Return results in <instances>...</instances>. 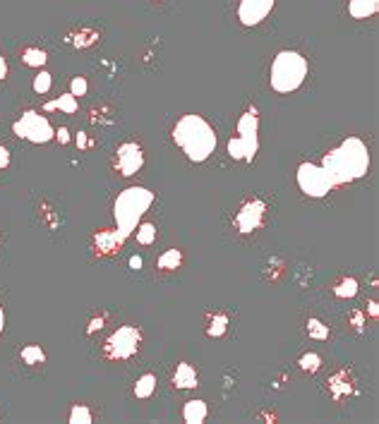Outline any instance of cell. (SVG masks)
<instances>
[{
    "label": "cell",
    "mask_w": 379,
    "mask_h": 424,
    "mask_svg": "<svg viewBox=\"0 0 379 424\" xmlns=\"http://www.w3.org/2000/svg\"><path fill=\"white\" fill-rule=\"evenodd\" d=\"M322 168L329 173L334 187H343V184L367 175V171H370V151H367L362 139L348 137L324 154Z\"/></svg>",
    "instance_id": "obj_1"
},
{
    "label": "cell",
    "mask_w": 379,
    "mask_h": 424,
    "mask_svg": "<svg viewBox=\"0 0 379 424\" xmlns=\"http://www.w3.org/2000/svg\"><path fill=\"white\" fill-rule=\"evenodd\" d=\"M173 141L194 163L207 161L216 149L214 127L202 116H183L173 127Z\"/></svg>",
    "instance_id": "obj_2"
},
{
    "label": "cell",
    "mask_w": 379,
    "mask_h": 424,
    "mask_svg": "<svg viewBox=\"0 0 379 424\" xmlns=\"http://www.w3.org/2000/svg\"><path fill=\"white\" fill-rule=\"evenodd\" d=\"M154 204V192H149L147 187H127L118 194L116 204H113V216H116L118 230L125 237L132 235V230L139 226L142 216L149 211V206Z\"/></svg>",
    "instance_id": "obj_3"
},
{
    "label": "cell",
    "mask_w": 379,
    "mask_h": 424,
    "mask_svg": "<svg viewBox=\"0 0 379 424\" xmlns=\"http://www.w3.org/2000/svg\"><path fill=\"white\" fill-rule=\"evenodd\" d=\"M307 77V61L295 51H281L272 63V89L279 94H291Z\"/></svg>",
    "instance_id": "obj_4"
},
{
    "label": "cell",
    "mask_w": 379,
    "mask_h": 424,
    "mask_svg": "<svg viewBox=\"0 0 379 424\" xmlns=\"http://www.w3.org/2000/svg\"><path fill=\"white\" fill-rule=\"evenodd\" d=\"M259 116L254 108L245 111L238 120V132L235 137H231L229 141V156L233 161H252L259 151Z\"/></svg>",
    "instance_id": "obj_5"
},
{
    "label": "cell",
    "mask_w": 379,
    "mask_h": 424,
    "mask_svg": "<svg viewBox=\"0 0 379 424\" xmlns=\"http://www.w3.org/2000/svg\"><path fill=\"white\" fill-rule=\"evenodd\" d=\"M139 345H142V333L137 326H121L108 336L104 345V355L108 360H130L137 355Z\"/></svg>",
    "instance_id": "obj_6"
},
{
    "label": "cell",
    "mask_w": 379,
    "mask_h": 424,
    "mask_svg": "<svg viewBox=\"0 0 379 424\" xmlns=\"http://www.w3.org/2000/svg\"><path fill=\"white\" fill-rule=\"evenodd\" d=\"M13 132L22 139L34 141V144H46V141H51L56 137V129L51 127V123L36 111L22 113L13 125Z\"/></svg>",
    "instance_id": "obj_7"
},
{
    "label": "cell",
    "mask_w": 379,
    "mask_h": 424,
    "mask_svg": "<svg viewBox=\"0 0 379 424\" xmlns=\"http://www.w3.org/2000/svg\"><path fill=\"white\" fill-rule=\"evenodd\" d=\"M297 187L307 194V197H324L334 189V182L329 178V173L317 163H300L297 166Z\"/></svg>",
    "instance_id": "obj_8"
},
{
    "label": "cell",
    "mask_w": 379,
    "mask_h": 424,
    "mask_svg": "<svg viewBox=\"0 0 379 424\" xmlns=\"http://www.w3.org/2000/svg\"><path fill=\"white\" fill-rule=\"evenodd\" d=\"M144 166V154H142V146L134 144V141H125L123 146H118L116 151V171L121 173V175H134V173H139Z\"/></svg>",
    "instance_id": "obj_9"
},
{
    "label": "cell",
    "mask_w": 379,
    "mask_h": 424,
    "mask_svg": "<svg viewBox=\"0 0 379 424\" xmlns=\"http://www.w3.org/2000/svg\"><path fill=\"white\" fill-rule=\"evenodd\" d=\"M264 214H267V204L262 199H250L240 206V211L235 214V226L240 233H252L264 223Z\"/></svg>",
    "instance_id": "obj_10"
},
{
    "label": "cell",
    "mask_w": 379,
    "mask_h": 424,
    "mask_svg": "<svg viewBox=\"0 0 379 424\" xmlns=\"http://www.w3.org/2000/svg\"><path fill=\"white\" fill-rule=\"evenodd\" d=\"M272 8H274V0H240L238 17H240V22L245 26H254L262 19H267Z\"/></svg>",
    "instance_id": "obj_11"
},
{
    "label": "cell",
    "mask_w": 379,
    "mask_h": 424,
    "mask_svg": "<svg viewBox=\"0 0 379 424\" xmlns=\"http://www.w3.org/2000/svg\"><path fill=\"white\" fill-rule=\"evenodd\" d=\"M127 237L123 235L121 230H99L94 237V247L99 254H104V257H108V254H116L123 249V244H125Z\"/></svg>",
    "instance_id": "obj_12"
},
{
    "label": "cell",
    "mask_w": 379,
    "mask_h": 424,
    "mask_svg": "<svg viewBox=\"0 0 379 424\" xmlns=\"http://www.w3.org/2000/svg\"><path fill=\"white\" fill-rule=\"evenodd\" d=\"M173 386H176V388H183V391H190L197 386V372H194L192 364H187V362L178 364L176 374H173Z\"/></svg>",
    "instance_id": "obj_13"
},
{
    "label": "cell",
    "mask_w": 379,
    "mask_h": 424,
    "mask_svg": "<svg viewBox=\"0 0 379 424\" xmlns=\"http://www.w3.org/2000/svg\"><path fill=\"white\" fill-rule=\"evenodd\" d=\"M350 391H353V384H350V377L346 372H337L332 379H329V393H332L337 400L350 395Z\"/></svg>",
    "instance_id": "obj_14"
},
{
    "label": "cell",
    "mask_w": 379,
    "mask_h": 424,
    "mask_svg": "<svg viewBox=\"0 0 379 424\" xmlns=\"http://www.w3.org/2000/svg\"><path fill=\"white\" fill-rule=\"evenodd\" d=\"M377 10H379V0H350L348 3V13H350V17H355V19L372 17Z\"/></svg>",
    "instance_id": "obj_15"
},
{
    "label": "cell",
    "mask_w": 379,
    "mask_h": 424,
    "mask_svg": "<svg viewBox=\"0 0 379 424\" xmlns=\"http://www.w3.org/2000/svg\"><path fill=\"white\" fill-rule=\"evenodd\" d=\"M183 417L187 424H202L207 420V403L204 400H187L183 407Z\"/></svg>",
    "instance_id": "obj_16"
},
{
    "label": "cell",
    "mask_w": 379,
    "mask_h": 424,
    "mask_svg": "<svg viewBox=\"0 0 379 424\" xmlns=\"http://www.w3.org/2000/svg\"><path fill=\"white\" fill-rule=\"evenodd\" d=\"M79 103H77V96L72 94H63L61 99L56 101H48L46 106H43V111H63V113H77Z\"/></svg>",
    "instance_id": "obj_17"
},
{
    "label": "cell",
    "mask_w": 379,
    "mask_h": 424,
    "mask_svg": "<svg viewBox=\"0 0 379 424\" xmlns=\"http://www.w3.org/2000/svg\"><path fill=\"white\" fill-rule=\"evenodd\" d=\"M20 357H22V362L29 364V367H39V364L46 362V352H43L41 345H24Z\"/></svg>",
    "instance_id": "obj_18"
},
{
    "label": "cell",
    "mask_w": 379,
    "mask_h": 424,
    "mask_svg": "<svg viewBox=\"0 0 379 424\" xmlns=\"http://www.w3.org/2000/svg\"><path fill=\"white\" fill-rule=\"evenodd\" d=\"M156 391V377L154 374H142V377L137 379V384H134V395L137 398H151Z\"/></svg>",
    "instance_id": "obj_19"
},
{
    "label": "cell",
    "mask_w": 379,
    "mask_h": 424,
    "mask_svg": "<svg viewBox=\"0 0 379 424\" xmlns=\"http://www.w3.org/2000/svg\"><path fill=\"white\" fill-rule=\"evenodd\" d=\"M334 295L341 297V300L355 297V295H358V281H355V278H341L337 285H334Z\"/></svg>",
    "instance_id": "obj_20"
},
{
    "label": "cell",
    "mask_w": 379,
    "mask_h": 424,
    "mask_svg": "<svg viewBox=\"0 0 379 424\" xmlns=\"http://www.w3.org/2000/svg\"><path fill=\"white\" fill-rule=\"evenodd\" d=\"M183 264V254H180V249H169V252H164L159 257V269L161 271H176L178 266Z\"/></svg>",
    "instance_id": "obj_21"
},
{
    "label": "cell",
    "mask_w": 379,
    "mask_h": 424,
    "mask_svg": "<svg viewBox=\"0 0 379 424\" xmlns=\"http://www.w3.org/2000/svg\"><path fill=\"white\" fill-rule=\"evenodd\" d=\"M229 329V317L226 314H214L209 319V326H207V336L209 338H221Z\"/></svg>",
    "instance_id": "obj_22"
},
{
    "label": "cell",
    "mask_w": 379,
    "mask_h": 424,
    "mask_svg": "<svg viewBox=\"0 0 379 424\" xmlns=\"http://www.w3.org/2000/svg\"><path fill=\"white\" fill-rule=\"evenodd\" d=\"M305 331H307V336H310V338H315V340H327L329 333H332V331H329V326L324 322H319V319H315V317L307 319Z\"/></svg>",
    "instance_id": "obj_23"
},
{
    "label": "cell",
    "mask_w": 379,
    "mask_h": 424,
    "mask_svg": "<svg viewBox=\"0 0 379 424\" xmlns=\"http://www.w3.org/2000/svg\"><path fill=\"white\" fill-rule=\"evenodd\" d=\"M22 61H24L29 68H43L48 61V56L41 51V48H24V53H22Z\"/></svg>",
    "instance_id": "obj_24"
},
{
    "label": "cell",
    "mask_w": 379,
    "mask_h": 424,
    "mask_svg": "<svg viewBox=\"0 0 379 424\" xmlns=\"http://www.w3.org/2000/svg\"><path fill=\"white\" fill-rule=\"evenodd\" d=\"M297 364H300L302 372L315 374V372H319V367H322V357H319L317 352H305V355L297 360Z\"/></svg>",
    "instance_id": "obj_25"
},
{
    "label": "cell",
    "mask_w": 379,
    "mask_h": 424,
    "mask_svg": "<svg viewBox=\"0 0 379 424\" xmlns=\"http://www.w3.org/2000/svg\"><path fill=\"white\" fill-rule=\"evenodd\" d=\"M134 230H137V242L139 244H151L156 240V226H154V223H139Z\"/></svg>",
    "instance_id": "obj_26"
},
{
    "label": "cell",
    "mask_w": 379,
    "mask_h": 424,
    "mask_svg": "<svg viewBox=\"0 0 379 424\" xmlns=\"http://www.w3.org/2000/svg\"><path fill=\"white\" fill-rule=\"evenodd\" d=\"M70 422L72 424H91V410L86 405H75L70 412Z\"/></svg>",
    "instance_id": "obj_27"
},
{
    "label": "cell",
    "mask_w": 379,
    "mask_h": 424,
    "mask_svg": "<svg viewBox=\"0 0 379 424\" xmlns=\"http://www.w3.org/2000/svg\"><path fill=\"white\" fill-rule=\"evenodd\" d=\"M51 84H53V79H51V74H48L46 70H41V72L34 77V91H36V94H46V91L51 89Z\"/></svg>",
    "instance_id": "obj_28"
},
{
    "label": "cell",
    "mask_w": 379,
    "mask_h": 424,
    "mask_svg": "<svg viewBox=\"0 0 379 424\" xmlns=\"http://www.w3.org/2000/svg\"><path fill=\"white\" fill-rule=\"evenodd\" d=\"M70 94L72 96H84L86 94V79L84 77H75L70 81Z\"/></svg>",
    "instance_id": "obj_29"
},
{
    "label": "cell",
    "mask_w": 379,
    "mask_h": 424,
    "mask_svg": "<svg viewBox=\"0 0 379 424\" xmlns=\"http://www.w3.org/2000/svg\"><path fill=\"white\" fill-rule=\"evenodd\" d=\"M8 166H10V151L5 149V146H0V171Z\"/></svg>",
    "instance_id": "obj_30"
},
{
    "label": "cell",
    "mask_w": 379,
    "mask_h": 424,
    "mask_svg": "<svg viewBox=\"0 0 379 424\" xmlns=\"http://www.w3.org/2000/svg\"><path fill=\"white\" fill-rule=\"evenodd\" d=\"M104 322H106L104 317H99V319H91V324H89V329H86V333H96V331H99L101 326H104Z\"/></svg>",
    "instance_id": "obj_31"
},
{
    "label": "cell",
    "mask_w": 379,
    "mask_h": 424,
    "mask_svg": "<svg viewBox=\"0 0 379 424\" xmlns=\"http://www.w3.org/2000/svg\"><path fill=\"white\" fill-rule=\"evenodd\" d=\"M77 146H79V149H89V146H91V141L86 139V134H84V132H79V134H77Z\"/></svg>",
    "instance_id": "obj_32"
},
{
    "label": "cell",
    "mask_w": 379,
    "mask_h": 424,
    "mask_svg": "<svg viewBox=\"0 0 379 424\" xmlns=\"http://www.w3.org/2000/svg\"><path fill=\"white\" fill-rule=\"evenodd\" d=\"M56 137H58V141H61V144H68V141H70V137H68V129H65V127L58 129V132H56Z\"/></svg>",
    "instance_id": "obj_33"
},
{
    "label": "cell",
    "mask_w": 379,
    "mask_h": 424,
    "mask_svg": "<svg viewBox=\"0 0 379 424\" xmlns=\"http://www.w3.org/2000/svg\"><path fill=\"white\" fill-rule=\"evenodd\" d=\"M8 77V63H5V58L0 56V79Z\"/></svg>",
    "instance_id": "obj_34"
},
{
    "label": "cell",
    "mask_w": 379,
    "mask_h": 424,
    "mask_svg": "<svg viewBox=\"0 0 379 424\" xmlns=\"http://www.w3.org/2000/svg\"><path fill=\"white\" fill-rule=\"evenodd\" d=\"M130 266H132V269H139V266H142V259H139V257H132V259H130Z\"/></svg>",
    "instance_id": "obj_35"
},
{
    "label": "cell",
    "mask_w": 379,
    "mask_h": 424,
    "mask_svg": "<svg viewBox=\"0 0 379 424\" xmlns=\"http://www.w3.org/2000/svg\"><path fill=\"white\" fill-rule=\"evenodd\" d=\"M367 307H370V314H372V317H377V314H379V309H377V302L372 300L370 304H367Z\"/></svg>",
    "instance_id": "obj_36"
},
{
    "label": "cell",
    "mask_w": 379,
    "mask_h": 424,
    "mask_svg": "<svg viewBox=\"0 0 379 424\" xmlns=\"http://www.w3.org/2000/svg\"><path fill=\"white\" fill-rule=\"evenodd\" d=\"M3 329H5V312L3 307H0V336H3Z\"/></svg>",
    "instance_id": "obj_37"
}]
</instances>
